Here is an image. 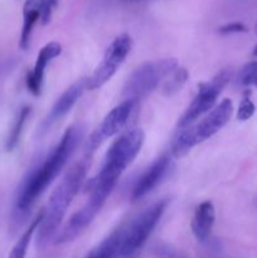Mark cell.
Here are the masks:
<instances>
[{"instance_id": "cell-1", "label": "cell", "mask_w": 257, "mask_h": 258, "mask_svg": "<svg viewBox=\"0 0 257 258\" xmlns=\"http://www.w3.org/2000/svg\"><path fill=\"white\" fill-rule=\"evenodd\" d=\"M82 138V130L78 126L67 128L58 145L49 153L43 163L33 169L22 181L15 198V209L18 213H25L32 208L43 191L57 178L75 153Z\"/></svg>"}, {"instance_id": "cell-2", "label": "cell", "mask_w": 257, "mask_h": 258, "mask_svg": "<svg viewBox=\"0 0 257 258\" xmlns=\"http://www.w3.org/2000/svg\"><path fill=\"white\" fill-rule=\"evenodd\" d=\"M86 176V165L83 163L76 164L67 171L57 188L53 190L47 207L43 211L42 221L37 228V246L40 248L47 246L57 234L67 213L68 207L82 186Z\"/></svg>"}, {"instance_id": "cell-3", "label": "cell", "mask_w": 257, "mask_h": 258, "mask_svg": "<svg viewBox=\"0 0 257 258\" xmlns=\"http://www.w3.org/2000/svg\"><path fill=\"white\" fill-rule=\"evenodd\" d=\"M232 113L233 103L231 100L226 98L219 105L212 108L211 112L207 113L206 117L202 118L198 123L181 128L171 144V154L174 158H183L194 146L216 135L231 120Z\"/></svg>"}, {"instance_id": "cell-4", "label": "cell", "mask_w": 257, "mask_h": 258, "mask_svg": "<svg viewBox=\"0 0 257 258\" xmlns=\"http://www.w3.org/2000/svg\"><path fill=\"white\" fill-rule=\"evenodd\" d=\"M144 141L145 134L140 128H134L121 135L106 153L103 165L95 180L115 186L121 174L140 153Z\"/></svg>"}, {"instance_id": "cell-5", "label": "cell", "mask_w": 257, "mask_h": 258, "mask_svg": "<svg viewBox=\"0 0 257 258\" xmlns=\"http://www.w3.org/2000/svg\"><path fill=\"white\" fill-rule=\"evenodd\" d=\"M178 68V62L174 58L153 60L136 68L135 72L127 78L123 87L125 100L136 101L153 92L159 83L171 75Z\"/></svg>"}, {"instance_id": "cell-6", "label": "cell", "mask_w": 257, "mask_h": 258, "mask_svg": "<svg viewBox=\"0 0 257 258\" xmlns=\"http://www.w3.org/2000/svg\"><path fill=\"white\" fill-rule=\"evenodd\" d=\"M113 189V185L110 184L98 183V181L93 180L92 183V190H91L90 199L87 203L82 207L78 212H76L70 219H68L67 224L63 227L62 231L57 236V243H68L72 242L73 239L77 238L86 228L91 224V222L95 219L98 212L105 204L106 199L110 196L111 190Z\"/></svg>"}, {"instance_id": "cell-7", "label": "cell", "mask_w": 257, "mask_h": 258, "mask_svg": "<svg viewBox=\"0 0 257 258\" xmlns=\"http://www.w3.org/2000/svg\"><path fill=\"white\" fill-rule=\"evenodd\" d=\"M166 206H168V202L165 199L151 204L149 208L141 212L127 227H125L121 257L131 256L144 246V243L150 237L153 229L163 217Z\"/></svg>"}, {"instance_id": "cell-8", "label": "cell", "mask_w": 257, "mask_h": 258, "mask_svg": "<svg viewBox=\"0 0 257 258\" xmlns=\"http://www.w3.org/2000/svg\"><path fill=\"white\" fill-rule=\"evenodd\" d=\"M231 77V71L222 70L212 80L201 83L198 86V93L179 120V127H188L202 116L208 113L214 107L217 98L221 95L223 88L228 85Z\"/></svg>"}, {"instance_id": "cell-9", "label": "cell", "mask_w": 257, "mask_h": 258, "mask_svg": "<svg viewBox=\"0 0 257 258\" xmlns=\"http://www.w3.org/2000/svg\"><path fill=\"white\" fill-rule=\"evenodd\" d=\"M133 40L128 34H120L111 42L100 63L91 77L87 78L88 90H98L112 78L130 53Z\"/></svg>"}, {"instance_id": "cell-10", "label": "cell", "mask_w": 257, "mask_h": 258, "mask_svg": "<svg viewBox=\"0 0 257 258\" xmlns=\"http://www.w3.org/2000/svg\"><path fill=\"white\" fill-rule=\"evenodd\" d=\"M135 105L136 101L125 100L123 102H121L120 105L113 107L112 110L105 116V118H103L102 122L100 123V126L93 131L91 138L88 139L87 149L90 153H93L103 141L112 138L113 135H116V134L127 123Z\"/></svg>"}, {"instance_id": "cell-11", "label": "cell", "mask_w": 257, "mask_h": 258, "mask_svg": "<svg viewBox=\"0 0 257 258\" xmlns=\"http://www.w3.org/2000/svg\"><path fill=\"white\" fill-rule=\"evenodd\" d=\"M62 53V45L58 42H50L39 50L35 60L34 68L27 77V87L29 92L34 96H39L42 91L43 78L48 63Z\"/></svg>"}, {"instance_id": "cell-12", "label": "cell", "mask_w": 257, "mask_h": 258, "mask_svg": "<svg viewBox=\"0 0 257 258\" xmlns=\"http://www.w3.org/2000/svg\"><path fill=\"white\" fill-rule=\"evenodd\" d=\"M169 168H170L169 156L163 155L156 159L136 181L133 189V201H139V199L144 198L146 194L150 193L160 183L161 179L166 175Z\"/></svg>"}, {"instance_id": "cell-13", "label": "cell", "mask_w": 257, "mask_h": 258, "mask_svg": "<svg viewBox=\"0 0 257 258\" xmlns=\"http://www.w3.org/2000/svg\"><path fill=\"white\" fill-rule=\"evenodd\" d=\"M86 90H88L87 78H81V80L76 81L73 85H71L70 87L60 95V97L55 101L52 110L48 113L47 120H45V125H52L53 122H55V121L59 120L60 117H63L66 113L70 112L71 108L76 105V102L80 100L81 96L83 95V92H85Z\"/></svg>"}, {"instance_id": "cell-14", "label": "cell", "mask_w": 257, "mask_h": 258, "mask_svg": "<svg viewBox=\"0 0 257 258\" xmlns=\"http://www.w3.org/2000/svg\"><path fill=\"white\" fill-rule=\"evenodd\" d=\"M214 221H216V211L211 202H203L197 207L191 221V231L199 242L208 239L214 226Z\"/></svg>"}, {"instance_id": "cell-15", "label": "cell", "mask_w": 257, "mask_h": 258, "mask_svg": "<svg viewBox=\"0 0 257 258\" xmlns=\"http://www.w3.org/2000/svg\"><path fill=\"white\" fill-rule=\"evenodd\" d=\"M43 0H27L23 7V27L20 33L19 45L22 49H27L29 47L30 35L35 23L42 17Z\"/></svg>"}, {"instance_id": "cell-16", "label": "cell", "mask_w": 257, "mask_h": 258, "mask_svg": "<svg viewBox=\"0 0 257 258\" xmlns=\"http://www.w3.org/2000/svg\"><path fill=\"white\" fill-rule=\"evenodd\" d=\"M123 233L125 227L116 229L113 233L106 239H103L95 249L90 252L86 258H118L121 257V248H122Z\"/></svg>"}, {"instance_id": "cell-17", "label": "cell", "mask_w": 257, "mask_h": 258, "mask_svg": "<svg viewBox=\"0 0 257 258\" xmlns=\"http://www.w3.org/2000/svg\"><path fill=\"white\" fill-rule=\"evenodd\" d=\"M42 216H43V211L35 217V219L30 223V226L28 227L27 231L20 236V238L18 239V242L14 244L12 251H10L9 257L8 258H25L30 241H32L33 236H34V233L37 232L38 226H39L40 221H42Z\"/></svg>"}, {"instance_id": "cell-18", "label": "cell", "mask_w": 257, "mask_h": 258, "mask_svg": "<svg viewBox=\"0 0 257 258\" xmlns=\"http://www.w3.org/2000/svg\"><path fill=\"white\" fill-rule=\"evenodd\" d=\"M30 108L24 106V107L20 108V111L18 112L17 117H15L14 122H13L12 128H10L9 134L7 136V140H5V149L7 151H13L17 148L18 143L20 140V136H22L23 128H24L25 122H27L28 117H29Z\"/></svg>"}, {"instance_id": "cell-19", "label": "cell", "mask_w": 257, "mask_h": 258, "mask_svg": "<svg viewBox=\"0 0 257 258\" xmlns=\"http://www.w3.org/2000/svg\"><path fill=\"white\" fill-rule=\"evenodd\" d=\"M189 75L188 71L185 68H176L170 76H169V80L166 81L165 86H164V93L165 95H173L176 91H179L181 88V86L186 82Z\"/></svg>"}, {"instance_id": "cell-20", "label": "cell", "mask_w": 257, "mask_h": 258, "mask_svg": "<svg viewBox=\"0 0 257 258\" xmlns=\"http://www.w3.org/2000/svg\"><path fill=\"white\" fill-rule=\"evenodd\" d=\"M257 77V60L244 64L238 73V82L243 86H251L252 81Z\"/></svg>"}, {"instance_id": "cell-21", "label": "cell", "mask_w": 257, "mask_h": 258, "mask_svg": "<svg viewBox=\"0 0 257 258\" xmlns=\"http://www.w3.org/2000/svg\"><path fill=\"white\" fill-rule=\"evenodd\" d=\"M256 107H254V103L252 102V100L249 98L248 93L244 95V97L242 98L241 103H239L238 111H237V118L241 121H246L248 118H251L253 116Z\"/></svg>"}, {"instance_id": "cell-22", "label": "cell", "mask_w": 257, "mask_h": 258, "mask_svg": "<svg viewBox=\"0 0 257 258\" xmlns=\"http://www.w3.org/2000/svg\"><path fill=\"white\" fill-rule=\"evenodd\" d=\"M218 32L221 34H233V33H243L247 32V27L243 23L234 22V23H228V24L222 25L218 29Z\"/></svg>"}, {"instance_id": "cell-23", "label": "cell", "mask_w": 257, "mask_h": 258, "mask_svg": "<svg viewBox=\"0 0 257 258\" xmlns=\"http://www.w3.org/2000/svg\"><path fill=\"white\" fill-rule=\"evenodd\" d=\"M43 10H42V17H40V20H42V24H47L50 20V17H52V12L54 10V8L57 7L58 0H43Z\"/></svg>"}, {"instance_id": "cell-24", "label": "cell", "mask_w": 257, "mask_h": 258, "mask_svg": "<svg viewBox=\"0 0 257 258\" xmlns=\"http://www.w3.org/2000/svg\"><path fill=\"white\" fill-rule=\"evenodd\" d=\"M251 86H256V87H257V77H256V78H254V80H253V81H252Z\"/></svg>"}, {"instance_id": "cell-25", "label": "cell", "mask_w": 257, "mask_h": 258, "mask_svg": "<svg viewBox=\"0 0 257 258\" xmlns=\"http://www.w3.org/2000/svg\"><path fill=\"white\" fill-rule=\"evenodd\" d=\"M252 54H253L254 57H257V45H256V47H254V49H253V52H252Z\"/></svg>"}, {"instance_id": "cell-26", "label": "cell", "mask_w": 257, "mask_h": 258, "mask_svg": "<svg viewBox=\"0 0 257 258\" xmlns=\"http://www.w3.org/2000/svg\"><path fill=\"white\" fill-rule=\"evenodd\" d=\"M130 2H143V0H130Z\"/></svg>"}, {"instance_id": "cell-27", "label": "cell", "mask_w": 257, "mask_h": 258, "mask_svg": "<svg viewBox=\"0 0 257 258\" xmlns=\"http://www.w3.org/2000/svg\"><path fill=\"white\" fill-rule=\"evenodd\" d=\"M256 33H257V27H256Z\"/></svg>"}]
</instances>
